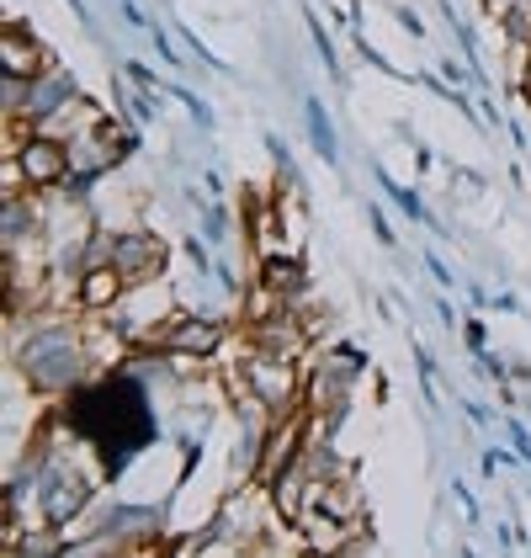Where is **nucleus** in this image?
I'll return each mask as SVG.
<instances>
[{"label": "nucleus", "instance_id": "obj_5", "mask_svg": "<svg viewBox=\"0 0 531 558\" xmlns=\"http://www.w3.org/2000/svg\"><path fill=\"white\" fill-rule=\"evenodd\" d=\"M44 521L48 526H75L81 521V511H86V500H90V484L81 478V473L70 469V463H53V469L44 473Z\"/></svg>", "mask_w": 531, "mask_h": 558}, {"label": "nucleus", "instance_id": "obj_1", "mask_svg": "<svg viewBox=\"0 0 531 558\" xmlns=\"http://www.w3.org/2000/svg\"><path fill=\"white\" fill-rule=\"evenodd\" d=\"M70 421L81 426V436H86L90 447H101V452H107V463H112V469L123 463V452H133V447H144V441H149L144 393H138L133 384H101V388H90V393H75Z\"/></svg>", "mask_w": 531, "mask_h": 558}, {"label": "nucleus", "instance_id": "obj_6", "mask_svg": "<svg viewBox=\"0 0 531 558\" xmlns=\"http://www.w3.org/2000/svg\"><path fill=\"white\" fill-rule=\"evenodd\" d=\"M22 171L33 181V192H53V186H64L70 181V144L64 138H48V133H33L27 144H22Z\"/></svg>", "mask_w": 531, "mask_h": 558}, {"label": "nucleus", "instance_id": "obj_12", "mask_svg": "<svg viewBox=\"0 0 531 558\" xmlns=\"http://www.w3.org/2000/svg\"><path fill=\"white\" fill-rule=\"evenodd\" d=\"M309 123H313V138H319V155H330V160H335V133H330V123H324V112H319V107H309Z\"/></svg>", "mask_w": 531, "mask_h": 558}, {"label": "nucleus", "instance_id": "obj_8", "mask_svg": "<svg viewBox=\"0 0 531 558\" xmlns=\"http://www.w3.org/2000/svg\"><path fill=\"white\" fill-rule=\"evenodd\" d=\"M0 75H22V81L44 75V48L22 33V22H5L0 33Z\"/></svg>", "mask_w": 531, "mask_h": 558}, {"label": "nucleus", "instance_id": "obj_2", "mask_svg": "<svg viewBox=\"0 0 531 558\" xmlns=\"http://www.w3.org/2000/svg\"><path fill=\"white\" fill-rule=\"evenodd\" d=\"M11 351H16L22 378L38 388V393H70V388H81V378H86L90 345L81 341V330H70L59 319L33 325V336L22 345H11Z\"/></svg>", "mask_w": 531, "mask_h": 558}, {"label": "nucleus", "instance_id": "obj_7", "mask_svg": "<svg viewBox=\"0 0 531 558\" xmlns=\"http://www.w3.org/2000/svg\"><path fill=\"white\" fill-rule=\"evenodd\" d=\"M165 351L171 356H219L223 345V325L213 319V314H186V319H171V330H165Z\"/></svg>", "mask_w": 531, "mask_h": 558}, {"label": "nucleus", "instance_id": "obj_11", "mask_svg": "<svg viewBox=\"0 0 531 558\" xmlns=\"http://www.w3.org/2000/svg\"><path fill=\"white\" fill-rule=\"evenodd\" d=\"M261 282L271 293H282V299H298V293H304V266L293 256H271L261 266Z\"/></svg>", "mask_w": 531, "mask_h": 558}, {"label": "nucleus", "instance_id": "obj_9", "mask_svg": "<svg viewBox=\"0 0 531 558\" xmlns=\"http://www.w3.org/2000/svg\"><path fill=\"white\" fill-rule=\"evenodd\" d=\"M123 293H128V282H123V271H118L112 260H101V266H86V271H81V303H86L90 314H107Z\"/></svg>", "mask_w": 531, "mask_h": 558}, {"label": "nucleus", "instance_id": "obj_10", "mask_svg": "<svg viewBox=\"0 0 531 558\" xmlns=\"http://www.w3.org/2000/svg\"><path fill=\"white\" fill-rule=\"evenodd\" d=\"M70 96H75V86H70L64 75H48L44 70V75L33 81V90H27V112H22V118H27V123H38V118H48L53 107H64Z\"/></svg>", "mask_w": 531, "mask_h": 558}, {"label": "nucleus", "instance_id": "obj_3", "mask_svg": "<svg viewBox=\"0 0 531 558\" xmlns=\"http://www.w3.org/2000/svg\"><path fill=\"white\" fill-rule=\"evenodd\" d=\"M239 384L250 388L271 415H287V410H298V399H304L293 356H276V351H261V345H250V356H245V367H239Z\"/></svg>", "mask_w": 531, "mask_h": 558}, {"label": "nucleus", "instance_id": "obj_4", "mask_svg": "<svg viewBox=\"0 0 531 558\" xmlns=\"http://www.w3.org/2000/svg\"><path fill=\"white\" fill-rule=\"evenodd\" d=\"M112 266L123 271V282H155L165 277V240L149 234V229H128V234H112Z\"/></svg>", "mask_w": 531, "mask_h": 558}]
</instances>
